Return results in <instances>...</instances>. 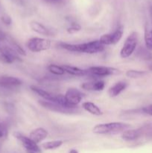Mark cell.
<instances>
[{"label": "cell", "instance_id": "19", "mask_svg": "<svg viewBox=\"0 0 152 153\" xmlns=\"http://www.w3.org/2000/svg\"><path fill=\"white\" fill-rule=\"evenodd\" d=\"M144 40L145 43L146 49L149 51L152 50V28H151L148 24H146L145 27Z\"/></svg>", "mask_w": 152, "mask_h": 153}, {"label": "cell", "instance_id": "28", "mask_svg": "<svg viewBox=\"0 0 152 153\" xmlns=\"http://www.w3.org/2000/svg\"><path fill=\"white\" fill-rule=\"evenodd\" d=\"M100 42L102 43L104 46H108V45H112V37L111 34H103L99 39Z\"/></svg>", "mask_w": 152, "mask_h": 153}, {"label": "cell", "instance_id": "33", "mask_svg": "<svg viewBox=\"0 0 152 153\" xmlns=\"http://www.w3.org/2000/svg\"><path fill=\"white\" fill-rule=\"evenodd\" d=\"M45 1L49 3H56V2H58V1H60L61 0H45Z\"/></svg>", "mask_w": 152, "mask_h": 153}, {"label": "cell", "instance_id": "36", "mask_svg": "<svg viewBox=\"0 0 152 153\" xmlns=\"http://www.w3.org/2000/svg\"><path fill=\"white\" fill-rule=\"evenodd\" d=\"M27 153H36L34 152H31V151H27Z\"/></svg>", "mask_w": 152, "mask_h": 153}, {"label": "cell", "instance_id": "14", "mask_svg": "<svg viewBox=\"0 0 152 153\" xmlns=\"http://www.w3.org/2000/svg\"><path fill=\"white\" fill-rule=\"evenodd\" d=\"M31 91L33 92H34L35 94H37V95L40 96V97H42L43 99H44L45 100L49 102H55V98H56V95H54V94H50L48 91H45V90L41 89V88H38V87L34 86V85H31L30 87Z\"/></svg>", "mask_w": 152, "mask_h": 153}, {"label": "cell", "instance_id": "4", "mask_svg": "<svg viewBox=\"0 0 152 153\" xmlns=\"http://www.w3.org/2000/svg\"><path fill=\"white\" fill-rule=\"evenodd\" d=\"M51 41L48 39L32 37L27 42V48L32 52H40L51 47Z\"/></svg>", "mask_w": 152, "mask_h": 153}, {"label": "cell", "instance_id": "16", "mask_svg": "<svg viewBox=\"0 0 152 153\" xmlns=\"http://www.w3.org/2000/svg\"><path fill=\"white\" fill-rule=\"evenodd\" d=\"M30 28L34 32L37 33L39 34L45 36H49L50 35L51 32L49 29H48L45 25L40 22H37V21H31L29 24Z\"/></svg>", "mask_w": 152, "mask_h": 153}, {"label": "cell", "instance_id": "30", "mask_svg": "<svg viewBox=\"0 0 152 153\" xmlns=\"http://www.w3.org/2000/svg\"><path fill=\"white\" fill-rule=\"evenodd\" d=\"M142 111L143 113L152 116V105H148L142 108Z\"/></svg>", "mask_w": 152, "mask_h": 153}, {"label": "cell", "instance_id": "20", "mask_svg": "<svg viewBox=\"0 0 152 153\" xmlns=\"http://www.w3.org/2000/svg\"><path fill=\"white\" fill-rule=\"evenodd\" d=\"M123 33L124 28L122 25H120V26L118 27L113 33H110L112 37V45H115L119 43V40L122 39Z\"/></svg>", "mask_w": 152, "mask_h": 153}, {"label": "cell", "instance_id": "26", "mask_svg": "<svg viewBox=\"0 0 152 153\" xmlns=\"http://www.w3.org/2000/svg\"><path fill=\"white\" fill-rule=\"evenodd\" d=\"M142 134L144 137L148 138H152V126L151 125H145L144 126L141 127Z\"/></svg>", "mask_w": 152, "mask_h": 153}, {"label": "cell", "instance_id": "21", "mask_svg": "<svg viewBox=\"0 0 152 153\" xmlns=\"http://www.w3.org/2000/svg\"><path fill=\"white\" fill-rule=\"evenodd\" d=\"M63 142L62 140H52V141L45 142L42 144V147L46 150H52V149H58L61 147Z\"/></svg>", "mask_w": 152, "mask_h": 153}, {"label": "cell", "instance_id": "32", "mask_svg": "<svg viewBox=\"0 0 152 153\" xmlns=\"http://www.w3.org/2000/svg\"><path fill=\"white\" fill-rule=\"evenodd\" d=\"M6 34H4V31L1 29H0V41H3V40H6Z\"/></svg>", "mask_w": 152, "mask_h": 153}, {"label": "cell", "instance_id": "25", "mask_svg": "<svg viewBox=\"0 0 152 153\" xmlns=\"http://www.w3.org/2000/svg\"><path fill=\"white\" fill-rule=\"evenodd\" d=\"M138 56L140 58H142L144 60H151L152 58V53L150 51L145 48H140L138 50Z\"/></svg>", "mask_w": 152, "mask_h": 153}, {"label": "cell", "instance_id": "8", "mask_svg": "<svg viewBox=\"0 0 152 153\" xmlns=\"http://www.w3.org/2000/svg\"><path fill=\"white\" fill-rule=\"evenodd\" d=\"M39 103H40L43 108H45L48 109V110L52 111L58 112V113L72 114V113H75V112L77 111L76 108H66L62 105H60L57 104V103L46 101V100H40Z\"/></svg>", "mask_w": 152, "mask_h": 153}, {"label": "cell", "instance_id": "9", "mask_svg": "<svg viewBox=\"0 0 152 153\" xmlns=\"http://www.w3.org/2000/svg\"><path fill=\"white\" fill-rule=\"evenodd\" d=\"M14 136L21 142L26 151H31V152H34L36 153L41 152L40 148L39 147L37 143L33 141L31 138H29V137H26L19 132H15Z\"/></svg>", "mask_w": 152, "mask_h": 153}, {"label": "cell", "instance_id": "7", "mask_svg": "<svg viewBox=\"0 0 152 153\" xmlns=\"http://www.w3.org/2000/svg\"><path fill=\"white\" fill-rule=\"evenodd\" d=\"M65 98L69 105L76 108V106L81 102L83 94L76 88H69L65 94Z\"/></svg>", "mask_w": 152, "mask_h": 153}, {"label": "cell", "instance_id": "17", "mask_svg": "<svg viewBox=\"0 0 152 153\" xmlns=\"http://www.w3.org/2000/svg\"><path fill=\"white\" fill-rule=\"evenodd\" d=\"M82 108L87 112L95 116H101L103 114L102 111L98 105L91 102H84L82 104Z\"/></svg>", "mask_w": 152, "mask_h": 153}, {"label": "cell", "instance_id": "2", "mask_svg": "<svg viewBox=\"0 0 152 153\" xmlns=\"http://www.w3.org/2000/svg\"><path fill=\"white\" fill-rule=\"evenodd\" d=\"M130 127L131 125L125 123L113 122L98 124L94 127L92 131L97 134H114L126 131Z\"/></svg>", "mask_w": 152, "mask_h": 153}, {"label": "cell", "instance_id": "31", "mask_svg": "<svg viewBox=\"0 0 152 153\" xmlns=\"http://www.w3.org/2000/svg\"><path fill=\"white\" fill-rule=\"evenodd\" d=\"M1 21L3 22V23H4L7 25H10L12 22L11 18H10L8 15H4V16H1Z\"/></svg>", "mask_w": 152, "mask_h": 153}, {"label": "cell", "instance_id": "5", "mask_svg": "<svg viewBox=\"0 0 152 153\" xmlns=\"http://www.w3.org/2000/svg\"><path fill=\"white\" fill-rule=\"evenodd\" d=\"M86 71H87V75L98 76V77H105V76L118 75L121 73L120 70L118 69L109 67H91L87 69Z\"/></svg>", "mask_w": 152, "mask_h": 153}, {"label": "cell", "instance_id": "6", "mask_svg": "<svg viewBox=\"0 0 152 153\" xmlns=\"http://www.w3.org/2000/svg\"><path fill=\"white\" fill-rule=\"evenodd\" d=\"M21 61L17 53L10 47H0V61L4 64H12L14 61Z\"/></svg>", "mask_w": 152, "mask_h": 153}, {"label": "cell", "instance_id": "18", "mask_svg": "<svg viewBox=\"0 0 152 153\" xmlns=\"http://www.w3.org/2000/svg\"><path fill=\"white\" fill-rule=\"evenodd\" d=\"M63 67L64 70H65V73H69V74L72 75V76H84L87 75V71H86V70H82V69L74 67V66L63 65Z\"/></svg>", "mask_w": 152, "mask_h": 153}, {"label": "cell", "instance_id": "11", "mask_svg": "<svg viewBox=\"0 0 152 153\" xmlns=\"http://www.w3.org/2000/svg\"><path fill=\"white\" fill-rule=\"evenodd\" d=\"M142 137L141 128L137 129H128L123 131L122 134V138L125 141H134Z\"/></svg>", "mask_w": 152, "mask_h": 153}, {"label": "cell", "instance_id": "29", "mask_svg": "<svg viewBox=\"0 0 152 153\" xmlns=\"http://www.w3.org/2000/svg\"><path fill=\"white\" fill-rule=\"evenodd\" d=\"M7 125L4 123H0V139H3L7 137Z\"/></svg>", "mask_w": 152, "mask_h": 153}, {"label": "cell", "instance_id": "35", "mask_svg": "<svg viewBox=\"0 0 152 153\" xmlns=\"http://www.w3.org/2000/svg\"><path fill=\"white\" fill-rule=\"evenodd\" d=\"M148 68H149V70H151V71H152V64H150V65H149Z\"/></svg>", "mask_w": 152, "mask_h": 153}, {"label": "cell", "instance_id": "37", "mask_svg": "<svg viewBox=\"0 0 152 153\" xmlns=\"http://www.w3.org/2000/svg\"><path fill=\"white\" fill-rule=\"evenodd\" d=\"M151 18H152V7L151 9Z\"/></svg>", "mask_w": 152, "mask_h": 153}, {"label": "cell", "instance_id": "23", "mask_svg": "<svg viewBox=\"0 0 152 153\" xmlns=\"http://www.w3.org/2000/svg\"><path fill=\"white\" fill-rule=\"evenodd\" d=\"M48 70L52 74L55 75V76H63L65 73V70H64L63 66H58L56 64H50L48 67Z\"/></svg>", "mask_w": 152, "mask_h": 153}, {"label": "cell", "instance_id": "24", "mask_svg": "<svg viewBox=\"0 0 152 153\" xmlns=\"http://www.w3.org/2000/svg\"><path fill=\"white\" fill-rule=\"evenodd\" d=\"M147 74V72L142 70H129L126 72V76L131 79H139L142 78Z\"/></svg>", "mask_w": 152, "mask_h": 153}, {"label": "cell", "instance_id": "27", "mask_svg": "<svg viewBox=\"0 0 152 153\" xmlns=\"http://www.w3.org/2000/svg\"><path fill=\"white\" fill-rule=\"evenodd\" d=\"M80 30H81V26L78 23L72 22L71 25L67 28L66 31L69 34H75V33L78 32Z\"/></svg>", "mask_w": 152, "mask_h": 153}, {"label": "cell", "instance_id": "10", "mask_svg": "<svg viewBox=\"0 0 152 153\" xmlns=\"http://www.w3.org/2000/svg\"><path fill=\"white\" fill-rule=\"evenodd\" d=\"M22 82L18 78L9 76H0V88L11 89L22 85Z\"/></svg>", "mask_w": 152, "mask_h": 153}, {"label": "cell", "instance_id": "34", "mask_svg": "<svg viewBox=\"0 0 152 153\" xmlns=\"http://www.w3.org/2000/svg\"><path fill=\"white\" fill-rule=\"evenodd\" d=\"M69 153H78V152L76 149H72V150H70Z\"/></svg>", "mask_w": 152, "mask_h": 153}, {"label": "cell", "instance_id": "22", "mask_svg": "<svg viewBox=\"0 0 152 153\" xmlns=\"http://www.w3.org/2000/svg\"><path fill=\"white\" fill-rule=\"evenodd\" d=\"M8 43L10 44L9 47L11 49H13L15 52H16L19 55H26V52L25 51V49L22 47H21L20 45L17 43L16 41H15L13 39H8Z\"/></svg>", "mask_w": 152, "mask_h": 153}, {"label": "cell", "instance_id": "1", "mask_svg": "<svg viewBox=\"0 0 152 153\" xmlns=\"http://www.w3.org/2000/svg\"><path fill=\"white\" fill-rule=\"evenodd\" d=\"M59 46L62 49L72 52H83L87 54H95L102 52L104 49V46L99 40L87 42L79 44H69L66 43H60Z\"/></svg>", "mask_w": 152, "mask_h": 153}, {"label": "cell", "instance_id": "13", "mask_svg": "<svg viewBox=\"0 0 152 153\" xmlns=\"http://www.w3.org/2000/svg\"><path fill=\"white\" fill-rule=\"evenodd\" d=\"M104 87H105V83L103 81L85 82L81 85V88L83 90L89 91H101L104 89Z\"/></svg>", "mask_w": 152, "mask_h": 153}, {"label": "cell", "instance_id": "15", "mask_svg": "<svg viewBox=\"0 0 152 153\" xmlns=\"http://www.w3.org/2000/svg\"><path fill=\"white\" fill-rule=\"evenodd\" d=\"M128 87V84L125 82H118L110 87L108 91V94L110 97H116L119 96L122 91H125Z\"/></svg>", "mask_w": 152, "mask_h": 153}, {"label": "cell", "instance_id": "3", "mask_svg": "<svg viewBox=\"0 0 152 153\" xmlns=\"http://www.w3.org/2000/svg\"><path fill=\"white\" fill-rule=\"evenodd\" d=\"M138 43V34L135 31L129 34L124 43L120 51V56L122 58H127L131 56L135 51Z\"/></svg>", "mask_w": 152, "mask_h": 153}, {"label": "cell", "instance_id": "12", "mask_svg": "<svg viewBox=\"0 0 152 153\" xmlns=\"http://www.w3.org/2000/svg\"><path fill=\"white\" fill-rule=\"evenodd\" d=\"M48 131L43 128H37L31 131L29 134V138L36 143H39L47 137Z\"/></svg>", "mask_w": 152, "mask_h": 153}, {"label": "cell", "instance_id": "38", "mask_svg": "<svg viewBox=\"0 0 152 153\" xmlns=\"http://www.w3.org/2000/svg\"><path fill=\"white\" fill-rule=\"evenodd\" d=\"M0 123H1V122H0Z\"/></svg>", "mask_w": 152, "mask_h": 153}]
</instances>
